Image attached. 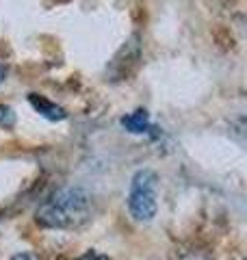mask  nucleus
I'll use <instances>...</instances> for the list:
<instances>
[{"mask_svg":"<svg viewBox=\"0 0 247 260\" xmlns=\"http://www.w3.org/2000/svg\"><path fill=\"white\" fill-rule=\"evenodd\" d=\"M94 215L91 195L80 186H63L37 208V223L52 230H74Z\"/></svg>","mask_w":247,"mask_h":260,"instance_id":"nucleus-1","label":"nucleus"},{"mask_svg":"<svg viewBox=\"0 0 247 260\" xmlns=\"http://www.w3.org/2000/svg\"><path fill=\"white\" fill-rule=\"evenodd\" d=\"M156 189H159V178L150 169H141L133 176L128 193V208L137 221L147 223L156 215Z\"/></svg>","mask_w":247,"mask_h":260,"instance_id":"nucleus-2","label":"nucleus"},{"mask_svg":"<svg viewBox=\"0 0 247 260\" xmlns=\"http://www.w3.org/2000/svg\"><path fill=\"white\" fill-rule=\"evenodd\" d=\"M28 102H30V107L35 109L41 117H46V119H50V121H61V119L68 117V113H65L63 107H59V104H54L50 100H46L44 95L30 93L28 95Z\"/></svg>","mask_w":247,"mask_h":260,"instance_id":"nucleus-3","label":"nucleus"},{"mask_svg":"<svg viewBox=\"0 0 247 260\" xmlns=\"http://www.w3.org/2000/svg\"><path fill=\"white\" fill-rule=\"evenodd\" d=\"M121 126L133 135H150L154 130L150 115H147V111H143V109H139L135 113H130V115L121 117Z\"/></svg>","mask_w":247,"mask_h":260,"instance_id":"nucleus-4","label":"nucleus"},{"mask_svg":"<svg viewBox=\"0 0 247 260\" xmlns=\"http://www.w3.org/2000/svg\"><path fill=\"white\" fill-rule=\"evenodd\" d=\"M0 126L7 130L15 126V113L11 107H5V104H0Z\"/></svg>","mask_w":247,"mask_h":260,"instance_id":"nucleus-5","label":"nucleus"},{"mask_svg":"<svg viewBox=\"0 0 247 260\" xmlns=\"http://www.w3.org/2000/svg\"><path fill=\"white\" fill-rule=\"evenodd\" d=\"M78 260H111V258L104 256V254H98V251H87V254L80 256Z\"/></svg>","mask_w":247,"mask_h":260,"instance_id":"nucleus-6","label":"nucleus"},{"mask_svg":"<svg viewBox=\"0 0 247 260\" xmlns=\"http://www.w3.org/2000/svg\"><path fill=\"white\" fill-rule=\"evenodd\" d=\"M11 260H41V258H39V256H35V254H30V251H22V254L13 256Z\"/></svg>","mask_w":247,"mask_h":260,"instance_id":"nucleus-7","label":"nucleus"},{"mask_svg":"<svg viewBox=\"0 0 247 260\" xmlns=\"http://www.w3.org/2000/svg\"><path fill=\"white\" fill-rule=\"evenodd\" d=\"M5 78H7V70H5V68H0V83H3Z\"/></svg>","mask_w":247,"mask_h":260,"instance_id":"nucleus-8","label":"nucleus"}]
</instances>
